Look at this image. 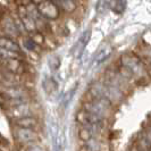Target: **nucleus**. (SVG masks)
Here are the masks:
<instances>
[{"label":"nucleus","instance_id":"nucleus-1","mask_svg":"<svg viewBox=\"0 0 151 151\" xmlns=\"http://www.w3.org/2000/svg\"><path fill=\"white\" fill-rule=\"evenodd\" d=\"M121 65L129 68L133 73L134 77H144L145 69H144L143 61L140 59L139 56L133 52H125L121 57Z\"/></svg>","mask_w":151,"mask_h":151},{"label":"nucleus","instance_id":"nucleus-2","mask_svg":"<svg viewBox=\"0 0 151 151\" xmlns=\"http://www.w3.org/2000/svg\"><path fill=\"white\" fill-rule=\"evenodd\" d=\"M37 6H38L40 15L45 19H49V21H55L59 18L63 12L59 5L52 0H39L37 2Z\"/></svg>","mask_w":151,"mask_h":151},{"label":"nucleus","instance_id":"nucleus-3","mask_svg":"<svg viewBox=\"0 0 151 151\" xmlns=\"http://www.w3.org/2000/svg\"><path fill=\"white\" fill-rule=\"evenodd\" d=\"M13 134L15 140L19 144H31L34 143L38 140V133L34 129H24V127H17L13 129Z\"/></svg>","mask_w":151,"mask_h":151},{"label":"nucleus","instance_id":"nucleus-4","mask_svg":"<svg viewBox=\"0 0 151 151\" xmlns=\"http://www.w3.org/2000/svg\"><path fill=\"white\" fill-rule=\"evenodd\" d=\"M29 91L23 85L16 86H2L1 88V98L4 99H21L27 98Z\"/></svg>","mask_w":151,"mask_h":151},{"label":"nucleus","instance_id":"nucleus-5","mask_svg":"<svg viewBox=\"0 0 151 151\" xmlns=\"http://www.w3.org/2000/svg\"><path fill=\"white\" fill-rule=\"evenodd\" d=\"M1 68L2 69H6L10 73H14V74H18L21 75L22 73L25 72V65L23 64V61L18 58H9V59H4L1 58Z\"/></svg>","mask_w":151,"mask_h":151},{"label":"nucleus","instance_id":"nucleus-6","mask_svg":"<svg viewBox=\"0 0 151 151\" xmlns=\"http://www.w3.org/2000/svg\"><path fill=\"white\" fill-rule=\"evenodd\" d=\"M17 14L21 17L23 24L25 26V30L27 33H34L38 31V26H37V22L35 19L32 17V16L27 13L26 10V7H18V10H17Z\"/></svg>","mask_w":151,"mask_h":151},{"label":"nucleus","instance_id":"nucleus-7","mask_svg":"<svg viewBox=\"0 0 151 151\" xmlns=\"http://www.w3.org/2000/svg\"><path fill=\"white\" fill-rule=\"evenodd\" d=\"M1 32H2V35L5 37H9V38H17L21 33L19 31L17 30L15 25V22L12 17H2V21H1Z\"/></svg>","mask_w":151,"mask_h":151},{"label":"nucleus","instance_id":"nucleus-8","mask_svg":"<svg viewBox=\"0 0 151 151\" xmlns=\"http://www.w3.org/2000/svg\"><path fill=\"white\" fill-rule=\"evenodd\" d=\"M5 113L8 117H10L12 119H18V118H22L25 116H30L31 115V107L29 105V102L26 104H23L19 106L13 107V108H9L7 110H5Z\"/></svg>","mask_w":151,"mask_h":151},{"label":"nucleus","instance_id":"nucleus-9","mask_svg":"<svg viewBox=\"0 0 151 151\" xmlns=\"http://www.w3.org/2000/svg\"><path fill=\"white\" fill-rule=\"evenodd\" d=\"M16 85H22L21 84V75L10 73L6 69H2V72H1V86H16Z\"/></svg>","mask_w":151,"mask_h":151},{"label":"nucleus","instance_id":"nucleus-10","mask_svg":"<svg viewBox=\"0 0 151 151\" xmlns=\"http://www.w3.org/2000/svg\"><path fill=\"white\" fill-rule=\"evenodd\" d=\"M14 125L17 126V127L34 129L39 125V121L37 117H34L33 115H30V116H25V117H22V118L15 119Z\"/></svg>","mask_w":151,"mask_h":151},{"label":"nucleus","instance_id":"nucleus-11","mask_svg":"<svg viewBox=\"0 0 151 151\" xmlns=\"http://www.w3.org/2000/svg\"><path fill=\"white\" fill-rule=\"evenodd\" d=\"M0 47L2 49H6L9 51H15V52H21V47L16 42L13 38L1 35L0 38Z\"/></svg>","mask_w":151,"mask_h":151},{"label":"nucleus","instance_id":"nucleus-12","mask_svg":"<svg viewBox=\"0 0 151 151\" xmlns=\"http://www.w3.org/2000/svg\"><path fill=\"white\" fill-rule=\"evenodd\" d=\"M90 39H91V30L88 29V30H85L83 32V34L81 35L78 42H77L75 45V49H77V53H78V55H82V52L84 51V49L86 48V45L89 43Z\"/></svg>","mask_w":151,"mask_h":151},{"label":"nucleus","instance_id":"nucleus-13","mask_svg":"<svg viewBox=\"0 0 151 151\" xmlns=\"http://www.w3.org/2000/svg\"><path fill=\"white\" fill-rule=\"evenodd\" d=\"M93 136V129H91V126H81L78 129V139L81 141H83L85 143L90 142Z\"/></svg>","mask_w":151,"mask_h":151},{"label":"nucleus","instance_id":"nucleus-14","mask_svg":"<svg viewBox=\"0 0 151 151\" xmlns=\"http://www.w3.org/2000/svg\"><path fill=\"white\" fill-rule=\"evenodd\" d=\"M59 5V7L63 12L65 13H74L76 9H77V4H76L75 0H61L59 2H57Z\"/></svg>","mask_w":151,"mask_h":151},{"label":"nucleus","instance_id":"nucleus-15","mask_svg":"<svg viewBox=\"0 0 151 151\" xmlns=\"http://www.w3.org/2000/svg\"><path fill=\"white\" fill-rule=\"evenodd\" d=\"M76 121L81 126H90V113L85 109H81L76 114Z\"/></svg>","mask_w":151,"mask_h":151},{"label":"nucleus","instance_id":"nucleus-16","mask_svg":"<svg viewBox=\"0 0 151 151\" xmlns=\"http://www.w3.org/2000/svg\"><path fill=\"white\" fill-rule=\"evenodd\" d=\"M108 6L115 13H123L126 8V1L125 0H110Z\"/></svg>","mask_w":151,"mask_h":151},{"label":"nucleus","instance_id":"nucleus-17","mask_svg":"<svg viewBox=\"0 0 151 151\" xmlns=\"http://www.w3.org/2000/svg\"><path fill=\"white\" fill-rule=\"evenodd\" d=\"M110 53H111V48L110 47H106V48H104L100 52L98 53V56H97V59H96V64H102L104 61L106 60L107 58L110 56Z\"/></svg>","mask_w":151,"mask_h":151},{"label":"nucleus","instance_id":"nucleus-18","mask_svg":"<svg viewBox=\"0 0 151 151\" xmlns=\"http://www.w3.org/2000/svg\"><path fill=\"white\" fill-rule=\"evenodd\" d=\"M57 83L55 82V80L51 78V77H48V78H45V81L43 82V88H45V90L47 91V93H51L53 91L57 90Z\"/></svg>","mask_w":151,"mask_h":151},{"label":"nucleus","instance_id":"nucleus-19","mask_svg":"<svg viewBox=\"0 0 151 151\" xmlns=\"http://www.w3.org/2000/svg\"><path fill=\"white\" fill-rule=\"evenodd\" d=\"M0 55H1V58L4 59H9V58H21V52H15V51H9L6 49H2L0 50Z\"/></svg>","mask_w":151,"mask_h":151},{"label":"nucleus","instance_id":"nucleus-20","mask_svg":"<svg viewBox=\"0 0 151 151\" xmlns=\"http://www.w3.org/2000/svg\"><path fill=\"white\" fill-rule=\"evenodd\" d=\"M24 47H25V49H26V50L34 51V50L37 49V47H39V45L33 41V39L31 38V37H29V38L24 39Z\"/></svg>","mask_w":151,"mask_h":151},{"label":"nucleus","instance_id":"nucleus-21","mask_svg":"<svg viewBox=\"0 0 151 151\" xmlns=\"http://www.w3.org/2000/svg\"><path fill=\"white\" fill-rule=\"evenodd\" d=\"M31 38L33 39V41L37 43L38 45H42L45 43V35L41 33V32H34L31 34Z\"/></svg>","mask_w":151,"mask_h":151},{"label":"nucleus","instance_id":"nucleus-22","mask_svg":"<svg viewBox=\"0 0 151 151\" xmlns=\"http://www.w3.org/2000/svg\"><path fill=\"white\" fill-rule=\"evenodd\" d=\"M26 147H27V151H43V149L40 145H38V144H26Z\"/></svg>","mask_w":151,"mask_h":151},{"label":"nucleus","instance_id":"nucleus-23","mask_svg":"<svg viewBox=\"0 0 151 151\" xmlns=\"http://www.w3.org/2000/svg\"><path fill=\"white\" fill-rule=\"evenodd\" d=\"M144 141L148 145H151V126L147 129V133L144 135Z\"/></svg>","mask_w":151,"mask_h":151},{"label":"nucleus","instance_id":"nucleus-24","mask_svg":"<svg viewBox=\"0 0 151 151\" xmlns=\"http://www.w3.org/2000/svg\"><path fill=\"white\" fill-rule=\"evenodd\" d=\"M78 151H93V150H92V148L90 147V144L85 143V144H82V145L78 148Z\"/></svg>","mask_w":151,"mask_h":151},{"label":"nucleus","instance_id":"nucleus-25","mask_svg":"<svg viewBox=\"0 0 151 151\" xmlns=\"http://www.w3.org/2000/svg\"><path fill=\"white\" fill-rule=\"evenodd\" d=\"M52 1H55V2H59V1H61V0H52Z\"/></svg>","mask_w":151,"mask_h":151},{"label":"nucleus","instance_id":"nucleus-26","mask_svg":"<svg viewBox=\"0 0 151 151\" xmlns=\"http://www.w3.org/2000/svg\"><path fill=\"white\" fill-rule=\"evenodd\" d=\"M149 151H151V148H150V150H149Z\"/></svg>","mask_w":151,"mask_h":151}]
</instances>
